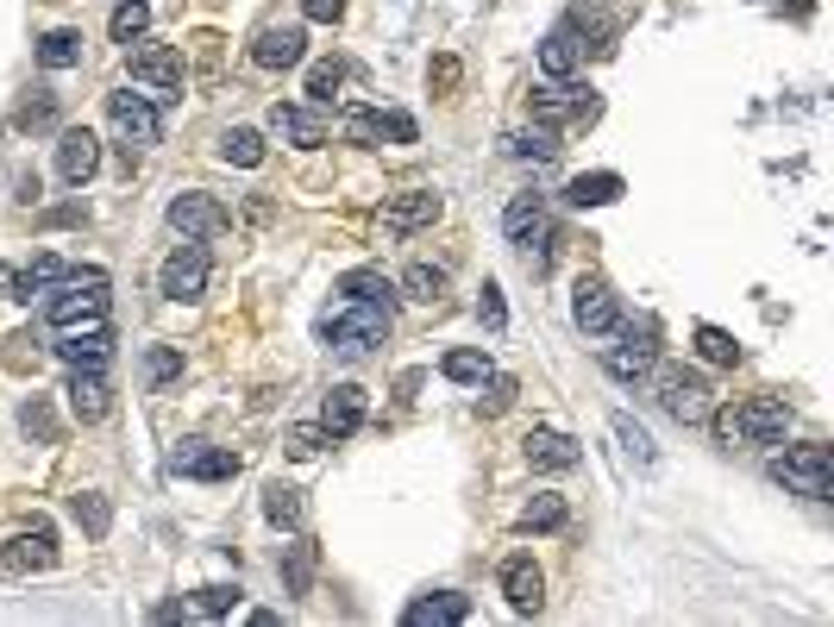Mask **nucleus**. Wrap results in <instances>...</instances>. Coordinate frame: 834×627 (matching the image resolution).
<instances>
[{
	"label": "nucleus",
	"instance_id": "393cba45",
	"mask_svg": "<svg viewBox=\"0 0 834 627\" xmlns=\"http://www.w3.org/2000/svg\"><path fill=\"white\" fill-rule=\"evenodd\" d=\"M546 226H553V220H546V201H540V195H515V201H508L503 232L515 239V245H528V239H540Z\"/></svg>",
	"mask_w": 834,
	"mask_h": 627
},
{
	"label": "nucleus",
	"instance_id": "bb28decb",
	"mask_svg": "<svg viewBox=\"0 0 834 627\" xmlns=\"http://www.w3.org/2000/svg\"><path fill=\"white\" fill-rule=\"evenodd\" d=\"M615 195H621V176H615V170L571 176V189H565V201H571V207H608Z\"/></svg>",
	"mask_w": 834,
	"mask_h": 627
},
{
	"label": "nucleus",
	"instance_id": "20e7f679",
	"mask_svg": "<svg viewBox=\"0 0 834 627\" xmlns=\"http://www.w3.org/2000/svg\"><path fill=\"white\" fill-rule=\"evenodd\" d=\"M621 326V346L603 351V371L615 383H640V376H653L658 364V321L653 314H633V321H615Z\"/></svg>",
	"mask_w": 834,
	"mask_h": 627
},
{
	"label": "nucleus",
	"instance_id": "37998d69",
	"mask_svg": "<svg viewBox=\"0 0 834 627\" xmlns=\"http://www.w3.org/2000/svg\"><path fill=\"white\" fill-rule=\"evenodd\" d=\"M697 346H703L709 364H740V346H734L722 326H697Z\"/></svg>",
	"mask_w": 834,
	"mask_h": 627
},
{
	"label": "nucleus",
	"instance_id": "b1692460",
	"mask_svg": "<svg viewBox=\"0 0 834 627\" xmlns=\"http://www.w3.org/2000/svg\"><path fill=\"white\" fill-rule=\"evenodd\" d=\"M471 615V602L458 596V590H439V596H421V602H408V627H458Z\"/></svg>",
	"mask_w": 834,
	"mask_h": 627
},
{
	"label": "nucleus",
	"instance_id": "7ed1b4c3",
	"mask_svg": "<svg viewBox=\"0 0 834 627\" xmlns=\"http://www.w3.org/2000/svg\"><path fill=\"white\" fill-rule=\"evenodd\" d=\"M45 308H51V321L63 333L107 321V270H63V282L45 296Z\"/></svg>",
	"mask_w": 834,
	"mask_h": 627
},
{
	"label": "nucleus",
	"instance_id": "39448f33",
	"mask_svg": "<svg viewBox=\"0 0 834 627\" xmlns=\"http://www.w3.org/2000/svg\"><path fill=\"white\" fill-rule=\"evenodd\" d=\"M653 389H658V408L684 426H703L709 414H715V389H709L697 371H684V364H665V371L653 376Z\"/></svg>",
	"mask_w": 834,
	"mask_h": 627
},
{
	"label": "nucleus",
	"instance_id": "f257e3e1",
	"mask_svg": "<svg viewBox=\"0 0 834 627\" xmlns=\"http://www.w3.org/2000/svg\"><path fill=\"white\" fill-rule=\"evenodd\" d=\"M709 421H715L722 446H778L784 433H790V401L753 396V401H740V408H715Z\"/></svg>",
	"mask_w": 834,
	"mask_h": 627
},
{
	"label": "nucleus",
	"instance_id": "3c124183",
	"mask_svg": "<svg viewBox=\"0 0 834 627\" xmlns=\"http://www.w3.org/2000/svg\"><path fill=\"white\" fill-rule=\"evenodd\" d=\"M182 371V351H170V346H157L152 351V383H170V376Z\"/></svg>",
	"mask_w": 834,
	"mask_h": 627
},
{
	"label": "nucleus",
	"instance_id": "c03bdc74",
	"mask_svg": "<svg viewBox=\"0 0 834 627\" xmlns=\"http://www.w3.org/2000/svg\"><path fill=\"white\" fill-rule=\"evenodd\" d=\"M239 608V583H207L195 590V615H232Z\"/></svg>",
	"mask_w": 834,
	"mask_h": 627
},
{
	"label": "nucleus",
	"instance_id": "f3484780",
	"mask_svg": "<svg viewBox=\"0 0 834 627\" xmlns=\"http://www.w3.org/2000/svg\"><path fill=\"white\" fill-rule=\"evenodd\" d=\"M503 596L515 615H540V602H546V577H540V565H533L528 552H515L503 565Z\"/></svg>",
	"mask_w": 834,
	"mask_h": 627
},
{
	"label": "nucleus",
	"instance_id": "864d4df0",
	"mask_svg": "<svg viewBox=\"0 0 834 627\" xmlns=\"http://www.w3.org/2000/svg\"><path fill=\"white\" fill-rule=\"evenodd\" d=\"M302 13L307 20H321V25H333L339 13H346V0H302Z\"/></svg>",
	"mask_w": 834,
	"mask_h": 627
},
{
	"label": "nucleus",
	"instance_id": "4c0bfd02",
	"mask_svg": "<svg viewBox=\"0 0 834 627\" xmlns=\"http://www.w3.org/2000/svg\"><path fill=\"white\" fill-rule=\"evenodd\" d=\"M13 120L26 125V132H45V125L57 120V95H51V88H32V95L20 100V113H13Z\"/></svg>",
	"mask_w": 834,
	"mask_h": 627
},
{
	"label": "nucleus",
	"instance_id": "9d476101",
	"mask_svg": "<svg viewBox=\"0 0 834 627\" xmlns=\"http://www.w3.org/2000/svg\"><path fill=\"white\" fill-rule=\"evenodd\" d=\"M157 289L170 301H195L207 289V239H182L170 257H164V270H157Z\"/></svg>",
	"mask_w": 834,
	"mask_h": 627
},
{
	"label": "nucleus",
	"instance_id": "c9c22d12",
	"mask_svg": "<svg viewBox=\"0 0 834 627\" xmlns=\"http://www.w3.org/2000/svg\"><path fill=\"white\" fill-rule=\"evenodd\" d=\"M339 82H346V63H339V57H321V63L307 70V100L327 107V100L339 95Z\"/></svg>",
	"mask_w": 834,
	"mask_h": 627
},
{
	"label": "nucleus",
	"instance_id": "603ef678",
	"mask_svg": "<svg viewBox=\"0 0 834 627\" xmlns=\"http://www.w3.org/2000/svg\"><path fill=\"white\" fill-rule=\"evenodd\" d=\"M383 138L389 145H414V120L408 113H383Z\"/></svg>",
	"mask_w": 834,
	"mask_h": 627
},
{
	"label": "nucleus",
	"instance_id": "cd10ccee",
	"mask_svg": "<svg viewBox=\"0 0 834 627\" xmlns=\"http://www.w3.org/2000/svg\"><path fill=\"white\" fill-rule=\"evenodd\" d=\"M339 296L346 301H377V308H396V282L383 270H346L339 276Z\"/></svg>",
	"mask_w": 834,
	"mask_h": 627
},
{
	"label": "nucleus",
	"instance_id": "72a5a7b5",
	"mask_svg": "<svg viewBox=\"0 0 834 627\" xmlns=\"http://www.w3.org/2000/svg\"><path fill=\"white\" fill-rule=\"evenodd\" d=\"M508 157H533V164H553V157H558V132H553V125L515 132V138H508Z\"/></svg>",
	"mask_w": 834,
	"mask_h": 627
},
{
	"label": "nucleus",
	"instance_id": "aec40b11",
	"mask_svg": "<svg viewBox=\"0 0 834 627\" xmlns=\"http://www.w3.org/2000/svg\"><path fill=\"white\" fill-rule=\"evenodd\" d=\"M521 451H528L533 471H578L583 465L578 439H565V433H553V426H533L528 439H521Z\"/></svg>",
	"mask_w": 834,
	"mask_h": 627
},
{
	"label": "nucleus",
	"instance_id": "f8f14e48",
	"mask_svg": "<svg viewBox=\"0 0 834 627\" xmlns=\"http://www.w3.org/2000/svg\"><path fill=\"white\" fill-rule=\"evenodd\" d=\"M95 170H101V138H95L88 125H70V132L57 138V176H63L70 189H82Z\"/></svg>",
	"mask_w": 834,
	"mask_h": 627
},
{
	"label": "nucleus",
	"instance_id": "49530a36",
	"mask_svg": "<svg viewBox=\"0 0 834 627\" xmlns=\"http://www.w3.org/2000/svg\"><path fill=\"white\" fill-rule=\"evenodd\" d=\"M282 577H289V590H295V596L307 590V577H314V546H307V540H295V546H289V558H282Z\"/></svg>",
	"mask_w": 834,
	"mask_h": 627
},
{
	"label": "nucleus",
	"instance_id": "c756f323",
	"mask_svg": "<svg viewBox=\"0 0 834 627\" xmlns=\"http://www.w3.org/2000/svg\"><path fill=\"white\" fill-rule=\"evenodd\" d=\"M220 157H227V164H239V170H257V164H264V132H252V125H232V132H220Z\"/></svg>",
	"mask_w": 834,
	"mask_h": 627
},
{
	"label": "nucleus",
	"instance_id": "a211bd4d",
	"mask_svg": "<svg viewBox=\"0 0 834 627\" xmlns=\"http://www.w3.org/2000/svg\"><path fill=\"white\" fill-rule=\"evenodd\" d=\"M232 471H239V458H232V451L202 446V439H182V446L170 451V477H207V483H227Z\"/></svg>",
	"mask_w": 834,
	"mask_h": 627
},
{
	"label": "nucleus",
	"instance_id": "f704fd0d",
	"mask_svg": "<svg viewBox=\"0 0 834 627\" xmlns=\"http://www.w3.org/2000/svg\"><path fill=\"white\" fill-rule=\"evenodd\" d=\"M145 25H152V7H145V0H120V7H113V45H138Z\"/></svg>",
	"mask_w": 834,
	"mask_h": 627
},
{
	"label": "nucleus",
	"instance_id": "5fc2aeb1",
	"mask_svg": "<svg viewBox=\"0 0 834 627\" xmlns=\"http://www.w3.org/2000/svg\"><path fill=\"white\" fill-rule=\"evenodd\" d=\"M433 82H439V88H452V82H458V63H452V57H439V63H433Z\"/></svg>",
	"mask_w": 834,
	"mask_h": 627
},
{
	"label": "nucleus",
	"instance_id": "a878e982",
	"mask_svg": "<svg viewBox=\"0 0 834 627\" xmlns=\"http://www.w3.org/2000/svg\"><path fill=\"white\" fill-rule=\"evenodd\" d=\"M63 270H70V264H63L57 251L32 257V270H20V282H13V301H45V296L57 289V282H63Z\"/></svg>",
	"mask_w": 834,
	"mask_h": 627
},
{
	"label": "nucleus",
	"instance_id": "6ab92c4d",
	"mask_svg": "<svg viewBox=\"0 0 834 627\" xmlns=\"http://www.w3.org/2000/svg\"><path fill=\"white\" fill-rule=\"evenodd\" d=\"M57 358L70 364V371H107V358H113V333L101 321L95 326H70V339L57 346Z\"/></svg>",
	"mask_w": 834,
	"mask_h": 627
},
{
	"label": "nucleus",
	"instance_id": "09e8293b",
	"mask_svg": "<svg viewBox=\"0 0 834 627\" xmlns=\"http://www.w3.org/2000/svg\"><path fill=\"white\" fill-rule=\"evenodd\" d=\"M478 389H489V396H483V408H489V414H503L508 401H515V376H496V371H489Z\"/></svg>",
	"mask_w": 834,
	"mask_h": 627
},
{
	"label": "nucleus",
	"instance_id": "4be33fe9",
	"mask_svg": "<svg viewBox=\"0 0 834 627\" xmlns=\"http://www.w3.org/2000/svg\"><path fill=\"white\" fill-rule=\"evenodd\" d=\"M321 426H327V439H346V433H358V426H364V389H358V383H339V389H327V401H321Z\"/></svg>",
	"mask_w": 834,
	"mask_h": 627
},
{
	"label": "nucleus",
	"instance_id": "58836bf2",
	"mask_svg": "<svg viewBox=\"0 0 834 627\" xmlns=\"http://www.w3.org/2000/svg\"><path fill=\"white\" fill-rule=\"evenodd\" d=\"M521 527L528 533H546V527H565V496H533L521 508Z\"/></svg>",
	"mask_w": 834,
	"mask_h": 627
},
{
	"label": "nucleus",
	"instance_id": "6e6552de",
	"mask_svg": "<svg viewBox=\"0 0 834 627\" xmlns=\"http://www.w3.org/2000/svg\"><path fill=\"white\" fill-rule=\"evenodd\" d=\"M107 120H113V132H120V145H126V150H152L157 132H164V120H157V100L152 95H132V88L107 95Z\"/></svg>",
	"mask_w": 834,
	"mask_h": 627
},
{
	"label": "nucleus",
	"instance_id": "423d86ee",
	"mask_svg": "<svg viewBox=\"0 0 834 627\" xmlns=\"http://www.w3.org/2000/svg\"><path fill=\"white\" fill-rule=\"evenodd\" d=\"M772 477L809 502H829L834 496V451L829 446H790L784 458H772Z\"/></svg>",
	"mask_w": 834,
	"mask_h": 627
},
{
	"label": "nucleus",
	"instance_id": "5701e85b",
	"mask_svg": "<svg viewBox=\"0 0 834 627\" xmlns=\"http://www.w3.org/2000/svg\"><path fill=\"white\" fill-rule=\"evenodd\" d=\"M439 220V195L433 189H408V195H396L389 207H383V226L389 232H414V226Z\"/></svg>",
	"mask_w": 834,
	"mask_h": 627
},
{
	"label": "nucleus",
	"instance_id": "0eeeda50",
	"mask_svg": "<svg viewBox=\"0 0 834 627\" xmlns=\"http://www.w3.org/2000/svg\"><path fill=\"white\" fill-rule=\"evenodd\" d=\"M528 107H533V125H590L596 120V95L590 88H578V82H565V75H553L546 88H533L528 95Z\"/></svg>",
	"mask_w": 834,
	"mask_h": 627
},
{
	"label": "nucleus",
	"instance_id": "de8ad7c7",
	"mask_svg": "<svg viewBox=\"0 0 834 627\" xmlns=\"http://www.w3.org/2000/svg\"><path fill=\"white\" fill-rule=\"evenodd\" d=\"M478 321L489 326V333H503V326H508V308H503V289H496V282H483V296H478Z\"/></svg>",
	"mask_w": 834,
	"mask_h": 627
},
{
	"label": "nucleus",
	"instance_id": "f03ea898",
	"mask_svg": "<svg viewBox=\"0 0 834 627\" xmlns=\"http://www.w3.org/2000/svg\"><path fill=\"white\" fill-rule=\"evenodd\" d=\"M321 339L339 358H364V351H377L389 339V308H377V301H339L321 321Z\"/></svg>",
	"mask_w": 834,
	"mask_h": 627
},
{
	"label": "nucleus",
	"instance_id": "a18cd8bd",
	"mask_svg": "<svg viewBox=\"0 0 834 627\" xmlns=\"http://www.w3.org/2000/svg\"><path fill=\"white\" fill-rule=\"evenodd\" d=\"M346 138H352V145H383V113L352 107V113H346Z\"/></svg>",
	"mask_w": 834,
	"mask_h": 627
},
{
	"label": "nucleus",
	"instance_id": "4468645a",
	"mask_svg": "<svg viewBox=\"0 0 834 627\" xmlns=\"http://www.w3.org/2000/svg\"><path fill=\"white\" fill-rule=\"evenodd\" d=\"M270 138H282V145H295V150H314V145H327V120H321L314 107L277 100V107H270Z\"/></svg>",
	"mask_w": 834,
	"mask_h": 627
},
{
	"label": "nucleus",
	"instance_id": "e433bc0d",
	"mask_svg": "<svg viewBox=\"0 0 834 627\" xmlns=\"http://www.w3.org/2000/svg\"><path fill=\"white\" fill-rule=\"evenodd\" d=\"M439 371L452 376V383H483V376H489V358H483V351H471V346H458V351H446V358H439Z\"/></svg>",
	"mask_w": 834,
	"mask_h": 627
},
{
	"label": "nucleus",
	"instance_id": "1a4fd4ad",
	"mask_svg": "<svg viewBox=\"0 0 834 627\" xmlns=\"http://www.w3.org/2000/svg\"><path fill=\"white\" fill-rule=\"evenodd\" d=\"M126 70L138 88H152V100H182V57L170 45H126Z\"/></svg>",
	"mask_w": 834,
	"mask_h": 627
},
{
	"label": "nucleus",
	"instance_id": "412c9836",
	"mask_svg": "<svg viewBox=\"0 0 834 627\" xmlns=\"http://www.w3.org/2000/svg\"><path fill=\"white\" fill-rule=\"evenodd\" d=\"M70 414H76L82 426H95L107 421V408H113V389H107V376L101 371H70Z\"/></svg>",
	"mask_w": 834,
	"mask_h": 627
},
{
	"label": "nucleus",
	"instance_id": "79ce46f5",
	"mask_svg": "<svg viewBox=\"0 0 834 627\" xmlns=\"http://www.w3.org/2000/svg\"><path fill=\"white\" fill-rule=\"evenodd\" d=\"M608 426H615V439H621V451H628L633 465H653V439H646V426H633L628 414H615Z\"/></svg>",
	"mask_w": 834,
	"mask_h": 627
},
{
	"label": "nucleus",
	"instance_id": "dca6fc26",
	"mask_svg": "<svg viewBox=\"0 0 834 627\" xmlns=\"http://www.w3.org/2000/svg\"><path fill=\"white\" fill-rule=\"evenodd\" d=\"M51 558H57V533L45 521H32L26 533H13V540H7V552H0V565H7V571H51Z\"/></svg>",
	"mask_w": 834,
	"mask_h": 627
},
{
	"label": "nucleus",
	"instance_id": "ddd939ff",
	"mask_svg": "<svg viewBox=\"0 0 834 627\" xmlns=\"http://www.w3.org/2000/svg\"><path fill=\"white\" fill-rule=\"evenodd\" d=\"M307 57V38H302V25H264V32H257L252 38V63L257 70H295V63H302Z\"/></svg>",
	"mask_w": 834,
	"mask_h": 627
},
{
	"label": "nucleus",
	"instance_id": "7c9ffc66",
	"mask_svg": "<svg viewBox=\"0 0 834 627\" xmlns=\"http://www.w3.org/2000/svg\"><path fill=\"white\" fill-rule=\"evenodd\" d=\"M38 63H45V70H76L82 32H45V38H38Z\"/></svg>",
	"mask_w": 834,
	"mask_h": 627
},
{
	"label": "nucleus",
	"instance_id": "ea45409f",
	"mask_svg": "<svg viewBox=\"0 0 834 627\" xmlns=\"http://www.w3.org/2000/svg\"><path fill=\"white\" fill-rule=\"evenodd\" d=\"M20 426H26L38 446H51V439H57V414H51V401H45V396H32L26 408H20Z\"/></svg>",
	"mask_w": 834,
	"mask_h": 627
},
{
	"label": "nucleus",
	"instance_id": "2f4dec72",
	"mask_svg": "<svg viewBox=\"0 0 834 627\" xmlns=\"http://www.w3.org/2000/svg\"><path fill=\"white\" fill-rule=\"evenodd\" d=\"M70 515H76V527L88 533V540H101L107 527H113V508H107V496H95V490L70 496Z\"/></svg>",
	"mask_w": 834,
	"mask_h": 627
},
{
	"label": "nucleus",
	"instance_id": "c85d7f7f",
	"mask_svg": "<svg viewBox=\"0 0 834 627\" xmlns=\"http://www.w3.org/2000/svg\"><path fill=\"white\" fill-rule=\"evenodd\" d=\"M578 57H583V45H578V32H571V25L546 32V45H540V70H546V75H571V70H578Z\"/></svg>",
	"mask_w": 834,
	"mask_h": 627
},
{
	"label": "nucleus",
	"instance_id": "a19ab883",
	"mask_svg": "<svg viewBox=\"0 0 834 627\" xmlns=\"http://www.w3.org/2000/svg\"><path fill=\"white\" fill-rule=\"evenodd\" d=\"M264 515H270L277 527H302V496L282 490V483H270V490H264Z\"/></svg>",
	"mask_w": 834,
	"mask_h": 627
},
{
	"label": "nucleus",
	"instance_id": "6e6d98bb",
	"mask_svg": "<svg viewBox=\"0 0 834 627\" xmlns=\"http://www.w3.org/2000/svg\"><path fill=\"white\" fill-rule=\"evenodd\" d=\"M13 282H20V270H7V264H0V296H13Z\"/></svg>",
	"mask_w": 834,
	"mask_h": 627
},
{
	"label": "nucleus",
	"instance_id": "473e14b6",
	"mask_svg": "<svg viewBox=\"0 0 834 627\" xmlns=\"http://www.w3.org/2000/svg\"><path fill=\"white\" fill-rule=\"evenodd\" d=\"M402 289H408V301H446V270L439 264H408V276H402Z\"/></svg>",
	"mask_w": 834,
	"mask_h": 627
},
{
	"label": "nucleus",
	"instance_id": "9b49d317",
	"mask_svg": "<svg viewBox=\"0 0 834 627\" xmlns=\"http://www.w3.org/2000/svg\"><path fill=\"white\" fill-rule=\"evenodd\" d=\"M170 226H177L182 239H220L227 232V207L214 195H202V189H189V195H177L170 201Z\"/></svg>",
	"mask_w": 834,
	"mask_h": 627
},
{
	"label": "nucleus",
	"instance_id": "2eb2a0df",
	"mask_svg": "<svg viewBox=\"0 0 834 627\" xmlns=\"http://www.w3.org/2000/svg\"><path fill=\"white\" fill-rule=\"evenodd\" d=\"M571 321H578L583 333H615V321H621V301H615V289H608L603 276H583V282H578Z\"/></svg>",
	"mask_w": 834,
	"mask_h": 627
},
{
	"label": "nucleus",
	"instance_id": "8fccbe9b",
	"mask_svg": "<svg viewBox=\"0 0 834 627\" xmlns=\"http://www.w3.org/2000/svg\"><path fill=\"white\" fill-rule=\"evenodd\" d=\"M321 446H327V426H289V451L295 458H314Z\"/></svg>",
	"mask_w": 834,
	"mask_h": 627
}]
</instances>
